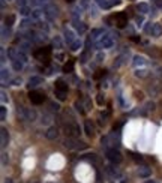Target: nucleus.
I'll list each match as a JSON object with an SVG mask.
<instances>
[{"instance_id": "20e7f679", "label": "nucleus", "mask_w": 162, "mask_h": 183, "mask_svg": "<svg viewBox=\"0 0 162 183\" xmlns=\"http://www.w3.org/2000/svg\"><path fill=\"white\" fill-rule=\"evenodd\" d=\"M108 159L111 161V162H114V164H120L122 162V155H120V152H117V150H108Z\"/></svg>"}, {"instance_id": "f3484780", "label": "nucleus", "mask_w": 162, "mask_h": 183, "mask_svg": "<svg viewBox=\"0 0 162 183\" xmlns=\"http://www.w3.org/2000/svg\"><path fill=\"white\" fill-rule=\"evenodd\" d=\"M8 183H11V182H8Z\"/></svg>"}, {"instance_id": "2eb2a0df", "label": "nucleus", "mask_w": 162, "mask_h": 183, "mask_svg": "<svg viewBox=\"0 0 162 183\" xmlns=\"http://www.w3.org/2000/svg\"><path fill=\"white\" fill-rule=\"evenodd\" d=\"M120 183H126V180H122V182Z\"/></svg>"}, {"instance_id": "f03ea898", "label": "nucleus", "mask_w": 162, "mask_h": 183, "mask_svg": "<svg viewBox=\"0 0 162 183\" xmlns=\"http://www.w3.org/2000/svg\"><path fill=\"white\" fill-rule=\"evenodd\" d=\"M110 20L113 21L114 26H117L119 29H123L126 24H128V17H126L125 12H117V14H114Z\"/></svg>"}, {"instance_id": "9b49d317", "label": "nucleus", "mask_w": 162, "mask_h": 183, "mask_svg": "<svg viewBox=\"0 0 162 183\" xmlns=\"http://www.w3.org/2000/svg\"><path fill=\"white\" fill-rule=\"evenodd\" d=\"M140 176H143V177L148 176V170H141V171H140Z\"/></svg>"}, {"instance_id": "9d476101", "label": "nucleus", "mask_w": 162, "mask_h": 183, "mask_svg": "<svg viewBox=\"0 0 162 183\" xmlns=\"http://www.w3.org/2000/svg\"><path fill=\"white\" fill-rule=\"evenodd\" d=\"M56 96H57L60 101H65V93H59V92H56Z\"/></svg>"}, {"instance_id": "0eeeda50", "label": "nucleus", "mask_w": 162, "mask_h": 183, "mask_svg": "<svg viewBox=\"0 0 162 183\" xmlns=\"http://www.w3.org/2000/svg\"><path fill=\"white\" fill-rule=\"evenodd\" d=\"M2 146H6V143H8V135H6V131L5 129H2Z\"/></svg>"}, {"instance_id": "f257e3e1", "label": "nucleus", "mask_w": 162, "mask_h": 183, "mask_svg": "<svg viewBox=\"0 0 162 183\" xmlns=\"http://www.w3.org/2000/svg\"><path fill=\"white\" fill-rule=\"evenodd\" d=\"M35 57H36L39 62H42V63H44V62L48 63V62H50V57H51V48L44 47V48L36 50V51H35Z\"/></svg>"}, {"instance_id": "7ed1b4c3", "label": "nucleus", "mask_w": 162, "mask_h": 183, "mask_svg": "<svg viewBox=\"0 0 162 183\" xmlns=\"http://www.w3.org/2000/svg\"><path fill=\"white\" fill-rule=\"evenodd\" d=\"M29 99H30L32 104H35V105H40L42 102L45 101V96L42 95V93H39V92H30V93H29Z\"/></svg>"}, {"instance_id": "423d86ee", "label": "nucleus", "mask_w": 162, "mask_h": 183, "mask_svg": "<svg viewBox=\"0 0 162 183\" xmlns=\"http://www.w3.org/2000/svg\"><path fill=\"white\" fill-rule=\"evenodd\" d=\"M72 71H74V60H69L66 63V65H65V66H63V72H72Z\"/></svg>"}, {"instance_id": "f8f14e48", "label": "nucleus", "mask_w": 162, "mask_h": 183, "mask_svg": "<svg viewBox=\"0 0 162 183\" xmlns=\"http://www.w3.org/2000/svg\"><path fill=\"white\" fill-rule=\"evenodd\" d=\"M86 131H87L89 135H92V129H90V123H86Z\"/></svg>"}, {"instance_id": "1a4fd4ad", "label": "nucleus", "mask_w": 162, "mask_h": 183, "mask_svg": "<svg viewBox=\"0 0 162 183\" xmlns=\"http://www.w3.org/2000/svg\"><path fill=\"white\" fill-rule=\"evenodd\" d=\"M102 75H105V71H98V74H94V78H101Z\"/></svg>"}, {"instance_id": "ddd939ff", "label": "nucleus", "mask_w": 162, "mask_h": 183, "mask_svg": "<svg viewBox=\"0 0 162 183\" xmlns=\"http://www.w3.org/2000/svg\"><path fill=\"white\" fill-rule=\"evenodd\" d=\"M12 23H14V17H9V18H6V24H8V26H11Z\"/></svg>"}, {"instance_id": "6e6552de", "label": "nucleus", "mask_w": 162, "mask_h": 183, "mask_svg": "<svg viewBox=\"0 0 162 183\" xmlns=\"http://www.w3.org/2000/svg\"><path fill=\"white\" fill-rule=\"evenodd\" d=\"M47 137L48 138H56V137H57V131H56V129H50V131H48V134H47Z\"/></svg>"}, {"instance_id": "4468645a", "label": "nucleus", "mask_w": 162, "mask_h": 183, "mask_svg": "<svg viewBox=\"0 0 162 183\" xmlns=\"http://www.w3.org/2000/svg\"><path fill=\"white\" fill-rule=\"evenodd\" d=\"M146 183H155V182H153V180H147V182H146Z\"/></svg>"}, {"instance_id": "39448f33", "label": "nucleus", "mask_w": 162, "mask_h": 183, "mask_svg": "<svg viewBox=\"0 0 162 183\" xmlns=\"http://www.w3.org/2000/svg\"><path fill=\"white\" fill-rule=\"evenodd\" d=\"M54 87H56V92H59V93H66V92H68V84H65L62 80L56 81Z\"/></svg>"}, {"instance_id": "dca6fc26", "label": "nucleus", "mask_w": 162, "mask_h": 183, "mask_svg": "<svg viewBox=\"0 0 162 183\" xmlns=\"http://www.w3.org/2000/svg\"><path fill=\"white\" fill-rule=\"evenodd\" d=\"M66 2H74V0H66Z\"/></svg>"}]
</instances>
